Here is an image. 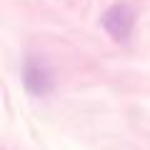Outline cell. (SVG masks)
Wrapping results in <instances>:
<instances>
[{"label": "cell", "instance_id": "cell-1", "mask_svg": "<svg viewBox=\"0 0 150 150\" xmlns=\"http://www.w3.org/2000/svg\"><path fill=\"white\" fill-rule=\"evenodd\" d=\"M100 20H103L105 33L112 40H128L130 33H133V25H135V13L130 10L125 3H118V5L108 8Z\"/></svg>", "mask_w": 150, "mask_h": 150}, {"label": "cell", "instance_id": "cell-2", "mask_svg": "<svg viewBox=\"0 0 150 150\" xmlns=\"http://www.w3.org/2000/svg\"><path fill=\"white\" fill-rule=\"evenodd\" d=\"M23 85L30 95H48L53 90V73L38 58H28L23 65Z\"/></svg>", "mask_w": 150, "mask_h": 150}]
</instances>
